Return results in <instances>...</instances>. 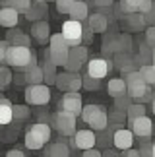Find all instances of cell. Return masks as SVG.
Masks as SVG:
<instances>
[{
	"instance_id": "6da1fadb",
	"label": "cell",
	"mask_w": 155,
	"mask_h": 157,
	"mask_svg": "<svg viewBox=\"0 0 155 157\" xmlns=\"http://www.w3.org/2000/svg\"><path fill=\"white\" fill-rule=\"evenodd\" d=\"M124 82H126V95H130L134 101H140V103L151 101V86L142 78L140 70H132L124 74Z\"/></svg>"
},
{
	"instance_id": "7a4b0ae2",
	"label": "cell",
	"mask_w": 155,
	"mask_h": 157,
	"mask_svg": "<svg viewBox=\"0 0 155 157\" xmlns=\"http://www.w3.org/2000/svg\"><path fill=\"white\" fill-rule=\"evenodd\" d=\"M6 64L23 70V68H29V66H35L37 60H35V52L29 47L10 45L8 51H6Z\"/></svg>"
},
{
	"instance_id": "3957f363",
	"label": "cell",
	"mask_w": 155,
	"mask_h": 157,
	"mask_svg": "<svg viewBox=\"0 0 155 157\" xmlns=\"http://www.w3.org/2000/svg\"><path fill=\"white\" fill-rule=\"evenodd\" d=\"M81 120L85 122L91 130L95 132H103L107 126H109V113L105 111L103 107H99V105H85L81 109Z\"/></svg>"
},
{
	"instance_id": "277c9868",
	"label": "cell",
	"mask_w": 155,
	"mask_h": 157,
	"mask_svg": "<svg viewBox=\"0 0 155 157\" xmlns=\"http://www.w3.org/2000/svg\"><path fill=\"white\" fill-rule=\"evenodd\" d=\"M68 52H70V47L66 45L62 33L51 35V39H49V51L45 52L47 56H49L56 66H64V64H66V60H68Z\"/></svg>"
},
{
	"instance_id": "5b68a950",
	"label": "cell",
	"mask_w": 155,
	"mask_h": 157,
	"mask_svg": "<svg viewBox=\"0 0 155 157\" xmlns=\"http://www.w3.org/2000/svg\"><path fill=\"white\" fill-rule=\"evenodd\" d=\"M76 120H78L76 114L60 109V111L52 117V124H55V128L60 136L70 138V136H74V132H76Z\"/></svg>"
},
{
	"instance_id": "8992f818",
	"label": "cell",
	"mask_w": 155,
	"mask_h": 157,
	"mask_svg": "<svg viewBox=\"0 0 155 157\" xmlns=\"http://www.w3.org/2000/svg\"><path fill=\"white\" fill-rule=\"evenodd\" d=\"M25 101L27 105H39L43 107L51 101V86L47 83H33V86H27L25 89Z\"/></svg>"
},
{
	"instance_id": "52a82bcc",
	"label": "cell",
	"mask_w": 155,
	"mask_h": 157,
	"mask_svg": "<svg viewBox=\"0 0 155 157\" xmlns=\"http://www.w3.org/2000/svg\"><path fill=\"white\" fill-rule=\"evenodd\" d=\"M81 35H83V21H78L70 17L68 21L62 23V37L68 47L81 45Z\"/></svg>"
},
{
	"instance_id": "ba28073f",
	"label": "cell",
	"mask_w": 155,
	"mask_h": 157,
	"mask_svg": "<svg viewBox=\"0 0 155 157\" xmlns=\"http://www.w3.org/2000/svg\"><path fill=\"white\" fill-rule=\"evenodd\" d=\"M128 122H130V130H132V134H134L136 140H140L142 144L149 142L151 132H153V122H151V118L147 117V114L138 117L134 120H128Z\"/></svg>"
},
{
	"instance_id": "9c48e42d",
	"label": "cell",
	"mask_w": 155,
	"mask_h": 157,
	"mask_svg": "<svg viewBox=\"0 0 155 157\" xmlns=\"http://www.w3.org/2000/svg\"><path fill=\"white\" fill-rule=\"evenodd\" d=\"M87 58H89V52L83 45H78V47H70V52H68V60L64 64V70L68 72H80L83 64H87Z\"/></svg>"
},
{
	"instance_id": "30bf717a",
	"label": "cell",
	"mask_w": 155,
	"mask_h": 157,
	"mask_svg": "<svg viewBox=\"0 0 155 157\" xmlns=\"http://www.w3.org/2000/svg\"><path fill=\"white\" fill-rule=\"evenodd\" d=\"M97 144V134L95 130H76L74 136H70V147L74 149H87V147H93Z\"/></svg>"
},
{
	"instance_id": "8fae6325",
	"label": "cell",
	"mask_w": 155,
	"mask_h": 157,
	"mask_svg": "<svg viewBox=\"0 0 155 157\" xmlns=\"http://www.w3.org/2000/svg\"><path fill=\"white\" fill-rule=\"evenodd\" d=\"M60 109L76 114V117H80L81 109H83V101H81L80 91H64L62 99H60Z\"/></svg>"
},
{
	"instance_id": "7c38bea8",
	"label": "cell",
	"mask_w": 155,
	"mask_h": 157,
	"mask_svg": "<svg viewBox=\"0 0 155 157\" xmlns=\"http://www.w3.org/2000/svg\"><path fill=\"white\" fill-rule=\"evenodd\" d=\"M134 134L130 128H122V126H116L115 132H112V144H115L116 149H120V151H124V149L132 147L134 144Z\"/></svg>"
},
{
	"instance_id": "4fadbf2b",
	"label": "cell",
	"mask_w": 155,
	"mask_h": 157,
	"mask_svg": "<svg viewBox=\"0 0 155 157\" xmlns=\"http://www.w3.org/2000/svg\"><path fill=\"white\" fill-rule=\"evenodd\" d=\"M85 68H87V74L89 76L103 80V78L111 72L112 64H111V60H107V58H91V60H87Z\"/></svg>"
},
{
	"instance_id": "5bb4252c",
	"label": "cell",
	"mask_w": 155,
	"mask_h": 157,
	"mask_svg": "<svg viewBox=\"0 0 155 157\" xmlns=\"http://www.w3.org/2000/svg\"><path fill=\"white\" fill-rule=\"evenodd\" d=\"M17 21H20V12L14 6L4 4V8H0V25L10 29V27H16Z\"/></svg>"
},
{
	"instance_id": "9a60e30c",
	"label": "cell",
	"mask_w": 155,
	"mask_h": 157,
	"mask_svg": "<svg viewBox=\"0 0 155 157\" xmlns=\"http://www.w3.org/2000/svg\"><path fill=\"white\" fill-rule=\"evenodd\" d=\"M31 37L35 41H39V43H47V41L51 39V25H49V21H45V20L33 21V25H31Z\"/></svg>"
},
{
	"instance_id": "2e32d148",
	"label": "cell",
	"mask_w": 155,
	"mask_h": 157,
	"mask_svg": "<svg viewBox=\"0 0 155 157\" xmlns=\"http://www.w3.org/2000/svg\"><path fill=\"white\" fill-rule=\"evenodd\" d=\"M87 25L91 27L93 33H105L107 27H109V17L101 12H95V14L87 16Z\"/></svg>"
},
{
	"instance_id": "e0dca14e",
	"label": "cell",
	"mask_w": 155,
	"mask_h": 157,
	"mask_svg": "<svg viewBox=\"0 0 155 157\" xmlns=\"http://www.w3.org/2000/svg\"><path fill=\"white\" fill-rule=\"evenodd\" d=\"M43 153L51 155V157H68L72 153V147H70L66 142L60 140V142H55V144H51V146H47Z\"/></svg>"
},
{
	"instance_id": "ac0fdd59",
	"label": "cell",
	"mask_w": 155,
	"mask_h": 157,
	"mask_svg": "<svg viewBox=\"0 0 155 157\" xmlns=\"http://www.w3.org/2000/svg\"><path fill=\"white\" fill-rule=\"evenodd\" d=\"M124 25H126L130 31H142L146 25V20H144V14L140 12H132V14H126L124 16Z\"/></svg>"
},
{
	"instance_id": "d6986e66",
	"label": "cell",
	"mask_w": 155,
	"mask_h": 157,
	"mask_svg": "<svg viewBox=\"0 0 155 157\" xmlns=\"http://www.w3.org/2000/svg\"><path fill=\"white\" fill-rule=\"evenodd\" d=\"M23 76H25V83L27 86H33V83H43L45 82V72L41 66H29V68H23Z\"/></svg>"
},
{
	"instance_id": "ffe728a7",
	"label": "cell",
	"mask_w": 155,
	"mask_h": 157,
	"mask_svg": "<svg viewBox=\"0 0 155 157\" xmlns=\"http://www.w3.org/2000/svg\"><path fill=\"white\" fill-rule=\"evenodd\" d=\"M14 122V105L8 99L0 97V126H8Z\"/></svg>"
},
{
	"instance_id": "44dd1931",
	"label": "cell",
	"mask_w": 155,
	"mask_h": 157,
	"mask_svg": "<svg viewBox=\"0 0 155 157\" xmlns=\"http://www.w3.org/2000/svg\"><path fill=\"white\" fill-rule=\"evenodd\" d=\"M68 16L72 17V20H78V21H85L87 16H89V6L87 2H83V0H76L74 6L70 8Z\"/></svg>"
},
{
	"instance_id": "7402d4cb",
	"label": "cell",
	"mask_w": 155,
	"mask_h": 157,
	"mask_svg": "<svg viewBox=\"0 0 155 157\" xmlns=\"http://www.w3.org/2000/svg\"><path fill=\"white\" fill-rule=\"evenodd\" d=\"M47 14V2H33L29 4V8L25 10V20H29V21H37V20H41Z\"/></svg>"
},
{
	"instance_id": "603a6c76",
	"label": "cell",
	"mask_w": 155,
	"mask_h": 157,
	"mask_svg": "<svg viewBox=\"0 0 155 157\" xmlns=\"http://www.w3.org/2000/svg\"><path fill=\"white\" fill-rule=\"evenodd\" d=\"M6 41H8L10 45H23V47L31 45V39H29L25 33H21L20 29H16V27L8 29V33H6Z\"/></svg>"
},
{
	"instance_id": "cb8c5ba5",
	"label": "cell",
	"mask_w": 155,
	"mask_h": 157,
	"mask_svg": "<svg viewBox=\"0 0 155 157\" xmlns=\"http://www.w3.org/2000/svg\"><path fill=\"white\" fill-rule=\"evenodd\" d=\"M45 144H47V142H45L35 130L25 128V147H27V149H33V151H37V149H43V147H45Z\"/></svg>"
},
{
	"instance_id": "d4e9b609",
	"label": "cell",
	"mask_w": 155,
	"mask_h": 157,
	"mask_svg": "<svg viewBox=\"0 0 155 157\" xmlns=\"http://www.w3.org/2000/svg\"><path fill=\"white\" fill-rule=\"evenodd\" d=\"M107 91H109L111 97H120V95H126V82H124V78H115V80H109V83H107Z\"/></svg>"
},
{
	"instance_id": "484cf974",
	"label": "cell",
	"mask_w": 155,
	"mask_h": 157,
	"mask_svg": "<svg viewBox=\"0 0 155 157\" xmlns=\"http://www.w3.org/2000/svg\"><path fill=\"white\" fill-rule=\"evenodd\" d=\"M134 60L138 62V66H144V64H149L151 62V47L149 45H142L140 47V52L134 56Z\"/></svg>"
},
{
	"instance_id": "4316f807",
	"label": "cell",
	"mask_w": 155,
	"mask_h": 157,
	"mask_svg": "<svg viewBox=\"0 0 155 157\" xmlns=\"http://www.w3.org/2000/svg\"><path fill=\"white\" fill-rule=\"evenodd\" d=\"M146 114V107H144V103H140V101H132V105H130L128 109H126V118L128 120H134V118H138V117H144Z\"/></svg>"
},
{
	"instance_id": "83f0119b",
	"label": "cell",
	"mask_w": 155,
	"mask_h": 157,
	"mask_svg": "<svg viewBox=\"0 0 155 157\" xmlns=\"http://www.w3.org/2000/svg\"><path fill=\"white\" fill-rule=\"evenodd\" d=\"M140 74H142V78H144V80L149 83L151 87L155 86V64H153V62L140 66Z\"/></svg>"
},
{
	"instance_id": "f1b7e54d",
	"label": "cell",
	"mask_w": 155,
	"mask_h": 157,
	"mask_svg": "<svg viewBox=\"0 0 155 157\" xmlns=\"http://www.w3.org/2000/svg\"><path fill=\"white\" fill-rule=\"evenodd\" d=\"M27 128L35 130L45 142H49V140H51V126H49V124H45V122H35V124H29Z\"/></svg>"
},
{
	"instance_id": "f546056e",
	"label": "cell",
	"mask_w": 155,
	"mask_h": 157,
	"mask_svg": "<svg viewBox=\"0 0 155 157\" xmlns=\"http://www.w3.org/2000/svg\"><path fill=\"white\" fill-rule=\"evenodd\" d=\"M70 74L72 72H62V74H56V82H55V86L60 89V91H70Z\"/></svg>"
},
{
	"instance_id": "4dcf8cb0",
	"label": "cell",
	"mask_w": 155,
	"mask_h": 157,
	"mask_svg": "<svg viewBox=\"0 0 155 157\" xmlns=\"http://www.w3.org/2000/svg\"><path fill=\"white\" fill-rule=\"evenodd\" d=\"M31 114V109L27 105H14V120L16 122H23V120L29 118Z\"/></svg>"
},
{
	"instance_id": "1f68e13d",
	"label": "cell",
	"mask_w": 155,
	"mask_h": 157,
	"mask_svg": "<svg viewBox=\"0 0 155 157\" xmlns=\"http://www.w3.org/2000/svg\"><path fill=\"white\" fill-rule=\"evenodd\" d=\"M10 83H12V72H10V68H6V66L0 64V91L6 89Z\"/></svg>"
},
{
	"instance_id": "d6a6232c",
	"label": "cell",
	"mask_w": 155,
	"mask_h": 157,
	"mask_svg": "<svg viewBox=\"0 0 155 157\" xmlns=\"http://www.w3.org/2000/svg\"><path fill=\"white\" fill-rule=\"evenodd\" d=\"M83 87L89 89V91H97V89L101 87V80H99V78H93V76L85 74V76H83Z\"/></svg>"
},
{
	"instance_id": "836d02e7",
	"label": "cell",
	"mask_w": 155,
	"mask_h": 157,
	"mask_svg": "<svg viewBox=\"0 0 155 157\" xmlns=\"http://www.w3.org/2000/svg\"><path fill=\"white\" fill-rule=\"evenodd\" d=\"M132 101H134V99L130 97V95H120V97H115V109L126 113V109L132 105Z\"/></svg>"
},
{
	"instance_id": "e575fe53",
	"label": "cell",
	"mask_w": 155,
	"mask_h": 157,
	"mask_svg": "<svg viewBox=\"0 0 155 157\" xmlns=\"http://www.w3.org/2000/svg\"><path fill=\"white\" fill-rule=\"evenodd\" d=\"M31 2H33V0H4V4L14 6L17 12H23V14H25V10L29 8V4H31Z\"/></svg>"
},
{
	"instance_id": "d590c367",
	"label": "cell",
	"mask_w": 155,
	"mask_h": 157,
	"mask_svg": "<svg viewBox=\"0 0 155 157\" xmlns=\"http://www.w3.org/2000/svg\"><path fill=\"white\" fill-rule=\"evenodd\" d=\"M132 58H134V56H132L130 52H115V66H116L118 70H120L122 66H124V64H128Z\"/></svg>"
},
{
	"instance_id": "8d00e7d4",
	"label": "cell",
	"mask_w": 155,
	"mask_h": 157,
	"mask_svg": "<svg viewBox=\"0 0 155 157\" xmlns=\"http://www.w3.org/2000/svg\"><path fill=\"white\" fill-rule=\"evenodd\" d=\"M124 120H128V118H126V113H124V111H118V109H115V111L109 113V122H112V124H122Z\"/></svg>"
},
{
	"instance_id": "74e56055",
	"label": "cell",
	"mask_w": 155,
	"mask_h": 157,
	"mask_svg": "<svg viewBox=\"0 0 155 157\" xmlns=\"http://www.w3.org/2000/svg\"><path fill=\"white\" fill-rule=\"evenodd\" d=\"M76 0H56V10L60 12V14H68L70 8L74 6Z\"/></svg>"
},
{
	"instance_id": "f35d334b",
	"label": "cell",
	"mask_w": 155,
	"mask_h": 157,
	"mask_svg": "<svg viewBox=\"0 0 155 157\" xmlns=\"http://www.w3.org/2000/svg\"><path fill=\"white\" fill-rule=\"evenodd\" d=\"M41 68H43L45 74H56V68H58V66H56V64H55V62H52V60L45 54V62L41 64Z\"/></svg>"
},
{
	"instance_id": "ab89813d",
	"label": "cell",
	"mask_w": 155,
	"mask_h": 157,
	"mask_svg": "<svg viewBox=\"0 0 155 157\" xmlns=\"http://www.w3.org/2000/svg\"><path fill=\"white\" fill-rule=\"evenodd\" d=\"M146 43L149 47H155V23L147 25V29H146Z\"/></svg>"
},
{
	"instance_id": "60d3db41",
	"label": "cell",
	"mask_w": 155,
	"mask_h": 157,
	"mask_svg": "<svg viewBox=\"0 0 155 157\" xmlns=\"http://www.w3.org/2000/svg\"><path fill=\"white\" fill-rule=\"evenodd\" d=\"M144 20H146V25H153V23H155V0H153L151 8L144 14Z\"/></svg>"
},
{
	"instance_id": "b9f144b4",
	"label": "cell",
	"mask_w": 155,
	"mask_h": 157,
	"mask_svg": "<svg viewBox=\"0 0 155 157\" xmlns=\"http://www.w3.org/2000/svg\"><path fill=\"white\" fill-rule=\"evenodd\" d=\"M93 39V31H91V27L87 25V20L83 21V35H81V43H89V41Z\"/></svg>"
},
{
	"instance_id": "7bdbcfd3",
	"label": "cell",
	"mask_w": 155,
	"mask_h": 157,
	"mask_svg": "<svg viewBox=\"0 0 155 157\" xmlns=\"http://www.w3.org/2000/svg\"><path fill=\"white\" fill-rule=\"evenodd\" d=\"M8 47H10V43L8 41H0V64H4L6 62V51H8Z\"/></svg>"
},
{
	"instance_id": "ee69618b",
	"label": "cell",
	"mask_w": 155,
	"mask_h": 157,
	"mask_svg": "<svg viewBox=\"0 0 155 157\" xmlns=\"http://www.w3.org/2000/svg\"><path fill=\"white\" fill-rule=\"evenodd\" d=\"M83 157H101V155H103V151H99V149L97 147H87V149H83Z\"/></svg>"
},
{
	"instance_id": "f6af8a7d",
	"label": "cell",
	"mask_w": 155,
	"mask_h": 157,
	"mask_svg": "<svg viewBox=\"0 0 155 157\" xmlns=\"http://www.w3.org/2000/svg\"><path fill=\"white\" fill-rule=\"evenodd\" d=\"M140 157H151V144L144 142L140 146Z\"/></svg>"
},
{
	"instance_id": "bcb514c9",
	"label": "cell",
	"mask_w": 155,
	"mask_h": 157,
	"mask_svg": "<svg viewBox=\"0 0 155 157\" xmlns=\"http://www.w3.org/2000/svg\"><path fill=\"white\" fill-rule=\"evenodd\" d=\"M151 4H153V0H142V4H140L138 12H140V14H146V12L151 8Z\"/></svg>"
},
{
	"instance_id": "7dc6e473",
	"label": "cell",
	"mask_w": 155,
	"mask_h": 157,
	"mask_svg": "<svg viewBox=\"0 0 155 157\" xmlns=\"http://www.w3.org/2000/svg\"><path fill=\"white\" fill-rule=\"evenodd\" d=\"M112 0H93V6L95 8H103V6H111Z\"/></svg>"
},
{
	"instance_id": "c3c4849f",
	"label": "cell",
	"mask_w": 155,
	"mask_h": 157,
	"mask_svg": "<svg viewBox=\"0 0 155 157\" xmlns=\"http://www.w3.org/2000/svg\"><path fill=\"white\" fill-rule=\"evenodd\" d=\"M56 82V74H45V83L47 86H55Z\"/></svg>"
},
{
	"instance_id": "681fc988",
	"label": "cell",
	"mask_w": 155,
	"mask_h": 157,
	"mask_svg": "<svg viewBox=\"0 0 155 157\" xmlns=\"http://www.w3.org/2000/svg\"><path fill=\"white\" fill-rule=\"evenodd\" d=\"M124 155H126V157H140V149L128 147V149H124Z\"/></svg>"
},
{
	"instance_id": "f907efd6",
	"label": "cell",
	"mask_w": 155,
	"mask_h": 157,
	"mask_svg": "<svg viewBox=\"0 0 155 157\" xmlns=\"http://www.w3.org/2000/svg\"><path fill=\"white\" fill-rule=\"evenodd\" d=\"M6 155H8V157H23V151H21V149H10V151H6Z\"/></svg>"
},
{
	"instance_id": "816d5d0a",
	"label": "cell",
	"mask_w": 155,
	"mask_h": 157,
	"mask_svg": "<svg viewBox=\"0 0 155 157\" xmlns=\"http://www.w3.org/2000/svg\"><path fill=\"white\" fill-rule=\"evenodd\" d=\"M151 113L155 114V95H151Z\"/></svg>"
},
{
	"instance_id": "f5cc1de1",
	"label": "cell",
	"mask_w": 155,
	"mask_h": 157,
	"mask_svg": "<svg viewBox=\"0 0 155 157\" xmlns=\"http://www.w3.org/2000/svg\"><path fill=\"white\" fill-rule=\"evenodd\" d=\"M151 62L155 64V47H151Z\"/></svg>"
},
{
	"instance_id": "db71d44e",
	"label": "cell",
	"mask_w": 155,
	"mask_h": 157,
	"mask_svg": "<svg viewBox=\"0 0 155 157\" xmlns=\"http://www.w3.org/2000/svg\"><path fill=\"white\" fill-rule=\"evenodd\" d=\"M151 157H155V142L151 144Z\"/></svg>"
},
{
	"instance_id": "11a10c76",
	"label": "cell",
	"mask_w": 155,
	"mask_h": 157,
	"mask_svg": "<svg viewBox=\"0 0 155 157\" xmlns=\"http://www.w3.org/2000/svg\"><path fill=\"white\" fill-rule=\"evenodd\" d=\"M35 2H49V0H35Z\"/></svg>"
},
{
	"instance_id": "9f6ffc18",
	"label": "cell",
	"mask_w": 155,
	"mask_h": 157,
	"mask_svg": "<svg viewBox=\"0 0 155 157\" xmlns=\"http://www.w3.org/2000/svg\"><path fill=\"white\" fill-rule=\"evenodd\" d=\"M55 2H56V0H55Z\"/></svg>"
}]
</instances>
